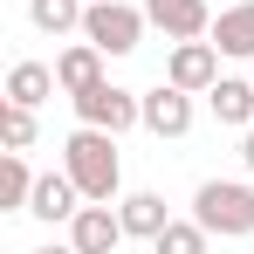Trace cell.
Returning <instances> with one entry per match:
<instances>
[{"label":"cell","instance_id":"cell-2","mask_svg":"<svg viewBox=\"0 0 254 254\" xmlns=\"http://www.w3.org/2000/svg\"><path fill=\"white\" fill-rule=\"evenodd\" d=\"M192 220L220 234V241H241L254 234V186L248 179H206L199 192H192Z\"/></svg>","mask_w":254,"mask_h":254},{"label":"cell","instance_id":"cell-17","mask_svg":"<svg viewBox=\"0 0 254 254\" xmlns=\"http://www.w3.org/2000/svg\"><path fill=\"white\" fill-rule=\"evenodd\" d=\"M206 227H199V220H172L165 234H158V241H151V254H206Z\"/></svg>","mask_w":254,"mask_h":254},{"label":"cell","instance_id":"cell-8","mask_svg":"<svg viewBox=\"0 0 254 254\" xmlns=\"http://www.w3.org/2000/svg\"><path fill=\"white\" fill-rule=\"evenodd\" d=\"M69 241H76V254H117V241H124V220L103 206V199H83V213L69 220Z\"/></svg>","mask_w":254,"mask_h":254},{"label":"cell","instance_id":"cell-12","mask_svg":"<svg viewBox=\"0 0 254 254\" xmlns=\"http://www.w3.org/2000/svg\"><path fill=\"white\" fill-rule=\"evenodd\" d=\"M117 220H124V234H137V241H158L172 227V213H165L158 192H124V199H117Z\"/></svg>","mask_w":254,"mask_h":254},{"label":"cell","instance_id":"cell-3","mask_svg":"<svg viewBox=\"0 0 254 254\" xmlns=\"http://www.w3.org/2000/svg\"><path fill=\"white\" fill-rule=\"evenodd\" d=\"M144 28H151V14L130 0H89V14H83V42H96L103 55H130L144 42Z\"/></svg>","mask_w":254,"mask_h":254},{"label":"cell","instance_id":"cell-10","mask_svg":"<svg viewBox=\"0 0 254 254\" xmlns=\"http://www.w3.org/2000/svg\"><path fill=\"white\" fill-rule=\"evenodd\" d=\"M213 48L234 55V62H248V55H254V0H234V7L213 14Z\"/></svg>","mask_w":254,"mask_h":254},{"label":"cell","instance_id":"cell-6","mask_svg":"<svg viewBox=\"0 0 254 254\" xmlns=\"http://www.w3.org/2000/svg\"><path fill=\"white\" fill-rule=\"evenodd\" d=\"M144 130L151 137H186L192 130V89H179V83L144 89Z\"/></svg>","mask_w":254,"mask_h":254},{"label":"cell","instance_id":"cell-19","mask_svg":"<svg viewBox=\"0 0 254 254\" xmlns=\"http://www.w3.org/2000/svg\"><path fill=\"white\" fill-rule=\"evenodd\" d=\"M241 165L254 172V124H248V137H241Z\"/></svg>","mask_w":254,"mask_h":254},{"label":"cell","instance_id":"cell-13","mask_svg":"<svg viewBox=\"0 0 254 254\" xmlns=\"http://www.w3.org/2000/svg\"><path fill=\"white\" fill-rule=\"evenodd\" d=\"M55 69H48V62H14V69H7V103H21V110H35V103H48V96H55Z\"/></svg>","mask_w":254,"mask_h":254},{"label":"cell","instance_id":"cell-7","mask_svg":"<svg viewBox=\"0 0 254 254\" xmlns=\"http://www.w3.org/2000/svg\"><path fill=\"white\" fill-rule=\"evenodd\" d=\"M151 28H165L172 42H206L213 35V7L206 0H144Z\"/></svg>","mask_w":254,"mask_h":254},{"label":"cell","instance_id":"cell-18","mask_svg":"<svg viewBox=\"0 0 254 254\" xmlns=\"http://www.w3.org/2000/svg\"><path fill=\"white\" fill-rule=\"evenodd\" d=\"M0 144H7V151H28V144H35V110L7 103V110H0Z\"/></svg>","mask_w":254,"mask_h":254},{"label":"cell","instance_id":"cell-15","mask_svg":"<svg viewBox=\"0 0 254 254\" xmlns=\"http://www.w3.org/2000/svg\"><path fill=\"white\" fill-rule=\"evenodd\" d=\"M89 0H28V21L42 28V35H69V28H83Z\"/></svg>","mask_w":254,"mask_h":254},{"label":"cell","instance_id":"cell-9","mask_svg":"<svg viewBox=\"0 0 254 254\" xmlns=\"http://www.w3.org/2000/svg\"><path fill=\"white\" fill-rule=\"evenodd\" d=\"M28 213H35V220H48V227H55V220H76V213H83V186H76L69 172H42V179H35Z\"/></svg>","mask_w":254,"mask_h":254},{"label":"cell","instance_id":"cell-5","mask_svg":"<svg viewBox=\"0 0 254 254\" xmlns=\"http://www.w3.org/2000/svg\"><path fill=\"white\" fill-rule=\"evenodd\" d=\"M165 83L192 89V96H206V89L220 83V48H213V42H172V55H165Z\"/></svg>","mask_w":254,"mask_h":254},{"label":"cell","instance_id":"cell-20","mask_svg":"<svg viewBox=\"0 0 254 254\" xmlns=\"http://www.w3.org/2000/svg\"><path fill=\"white\" fill-rule=\"evenodd\" d=\"M35 254H76V241H48V248H35Z\"/></svg>","mask_w":254,"mask_h":254},{"label":"cell","instance_id":"cell-11","mask_svg":"<svg viewBox=\"0 0 254 254\" xmlns=\"http://www.w3.org/2000/svg\"><path fill=\"white\" fill-rule=\"evenodd\" d=\"M55 83L69 89V96L96 89V83H103V48H96V42H76V48H62V55H55Z\"/></svg>","mask_w":254,"mask_h":254},{"label":"cell","instance_id":"cell-1","mask_svg":"<svg viewBox=\"0 0 254 254\" xmlns=\"http://www.w3.org/2000/svg\"><path fill=\"white\" fill-rule=\"evenodd\" d=\"M62 172L83 186V199L117 206V186H124V165H117V130L76 124V130H69V144H62Z\"/></svg>","mask_w":254,"mask_h":254},{"label":"cell","instance_id":"cell-4","mask_svg":"<svg viewBox=\"0 0 254 254\" xmlns=\"http://www.w3.org/2000/svg\"><path fill=\"white\" fill-rule=\"evenodd\" d=\"M76 117L96 124V130H130V124H144V96H130V89H117L110 76H103L96 89L76 96Z\"/></svg>","mask_w":254,"mask_h":254},{"label":"cell","instance_id":"cell-14","mask_svg":"<svg viewBox=\"0 0 254 254\" xmlns=\"http://www.w3.org/2000/svg\"><path fill=\"white\" fill-rule=\"evenodd\" d=\"M206 103H213L220 124H241V130L254 124V83H248V76H220V83L206 89Z\"/></svg>","mask_w":254,"mask_h":254},{"label":"cell","instance_id":"cell-16","mask_svg":"<svg viewBox=\"0 0 254 254\" xmlns=\"http://www.w3.org/2000/svg\"><path fill=\"white\" fill-rule=\"evenodd\" d=\"M28 199H35V172H28L21 151H7V165H0V206H7V213H28Z\"/></svg>","mask_w":254,"mask_h":254}]
</instances>
